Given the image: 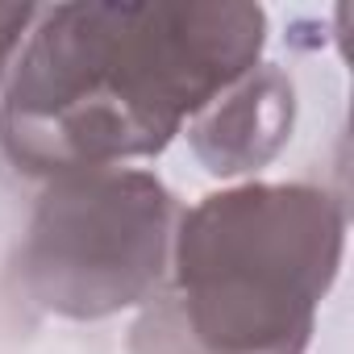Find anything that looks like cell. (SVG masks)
<instances>
[{"instance_id":"cell-1","label":"cell","mask_w":354,"mask_h":354,"mask_svg":"<svg viewBox=\"0 0 354 354\" xmlns=\"http://www.w3.org/2000/svg\"><path fill=\"white\" fill-rule=\"evenodd\" d=\"M263 42L267 13L242 0L38 9L0 96V150L46 180L162 154Z\"/></svg>"},{"instance_id":"cell-2","label":"cell","mask_w":354,"mask_h":354,"mask_svg":"<svg viewBox=\"0 0 354 354\" xmlns=\"http://www.w3.org/2000/svg\"><path fill=\"white\" fill-rule=\"evenodd\" d=\"M346 250L342 205L308 184H242L180 213L171 288L129 354H304Z\"/></svg>"},{"instance_id":"cell-3","label":"cell","mask_w":354,"mask_h":354,"mask_svg":"<svg viewBox=\"0 0 354 354\" xmlns=\"http://www.w3.org/2000/svg\"><path fill=\"white\" fill-rule=\"evenodd\" d=\"M180 201L150 171L59 175L38 196L17 275L26 296L71 321H100L154 300L171 271Z\"/></svg>"},{"instance_id":"cell-4","label":"cell","mask_w":354,"mask_h":354,"mask_svg":"<svg viewBox=\"0 0 354 354\" xmlns=\"http://www.w3.org/2000/svg\"><path fill=\"white\" fill-rule=\"evenodd\" d=\"M292 125H296L292 75L275 63H259L188 121V146L209 175L234 180V175L267 167L288 146Z\"/></svg>"},{"instance_id":"cell-5","label":"cell","mask_w":354,"mask_h":354,"mask_svg":"<svg viewBox=\"0 0 354 354\" xmlns=\"http://www.w3.org/2000/svg\"><path fill=\"white\" fill-rule=\"evenodd\" d=\"M34 17H38V5H0V80L13 67Z\"/></svg>"}]
</instances>
